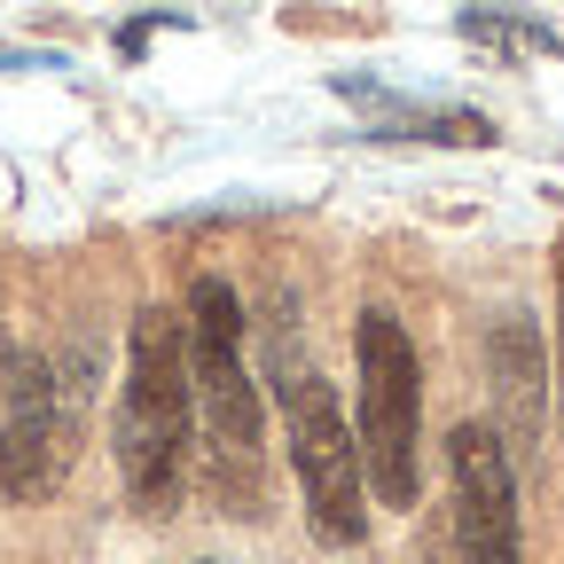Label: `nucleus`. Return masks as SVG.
I'll return each instance as SVG.
<instances>
[{"mask_svg":"<svg viewBox=\"0 0 564 564\" xmlns=\"http://www.w3.org/2000/svg\"><path fill=\"white\" fill-rule=\"evenodd\" d=\"M455 556L463 564H525L518 549V470L494 423L455 432Z\"/></svg>","mask_w":564,"mask_h":564,"instance_id":"nucleus-6","label":"nucleus"},{"mask_svg":"<svg viewBox=\"0 0 564 564\" xmlns=\"http://www.w3.org/2000/svg\"><path fill=\"white\" fill-rule=\"evenodd\" d=\"M556 322H564V267H556ZM556 337H564V329H556Z\"/></svg>","mask_w":564,"mask_h":564,"instance_id":"nucleus-8","label":"nucleus"},{"mask_svg":"<svg viewBox=\"0 0 564 564\" xmlns=\"http://www.w3.org/2000/svg\"><path fill=\"white\" fill-rule=\"evenodd\" d=\"M188 415H196V384H188L181 314L141 306L126 329V400H118V470L133 510L173 518L188 486Z\"/></svg>","mask_w":564,"mask_h":564,"instance_id":"nucleus-1","label":"nucleus"},{"mask_svg":"<svg viewBox=\"0 0 564 564\" xmlns=\"http://www.w3.org/2000/svg\"><path fill=\"white\" fill-rule=\"evenodd\" d=\"M188 384H196V408L212 423V447H220L228 470H251L259 463V432H267V415H259V384L243 369V299L228 291V282H196L188 291Z\"/></svg>","mask_w":564,"mask_h":564,"instance_id":"nucleus-4","label":"nucleus"},{"mask_svg":"<svg viewBox=\"0 0 564 564\" xmlns=\"http://www.w3.org/2000/svg\"><path fill=\"white\" fill-rule=\"evenodd\" d=\"M274 400H282V432H291V470L306 486L314 541L322 549H352L369 533V478H361V447H352V423H345L329 377L282 361Z\"/></svg>","mask_w":564,"mask_h":564,"instance_id":"nucleus-3","label":"nucleus"},{"mask_svg":"<svg viewBox=\"0 0 564 564\" xmlns=\"http://www.w3.org/2000/svg\"><path fill=\"white\" fill-rule=\"evenodd\" d=\"M352 361H361V478L377 486L384 510H408L415 486H423V369H415V345L400 329L392 306H369L361 329H352Z\"/></svg>","mask_w":564,"mask_h":564,"instance_id":"nucleus-2","label":"nucleus"},{"mask_svg":"<svg viewBox=\"0 0 564 564\" xmlns=\"http://www.w3.org/2000/svg\"><path fill=\"white\" fill-rule=\"evenodd\" d=\"M0 369H9V345H0Z\"/></svg>","mask_w":564,"mask_h":564,"instance_id":"nucleus-9","label":"nucleus"},{"mask_svg":"<svg viewBox=\"0 0 564 564\" xmlns=\"http://www.w3.org/2000/svg\"><path fill=\"white\" fill-rule=\"evenodd\" d=\"M79 455V384L40 352L9 361V415H0V486L9 502H40Z\"/></svg>","mask_w":564,"mask_h":564,"instance_id":"nucleus-5","label":"nucleus"},{"mask_svg":"<svg viewBox=\"0 0 564 564\" xmlns=\"http://www.w3.org/2000/svg\"><path fill=\"white\" fill-rule=\"evenodd\" d=\"M494 384H502V400H510V432L533 440L541 432V345H533L525 314H510L502 329H494Z\"/></svg>","mask_w":564,"mask_h":564,"instance_id":"nucleus-7","label":"nucleus"}]
</instances>
